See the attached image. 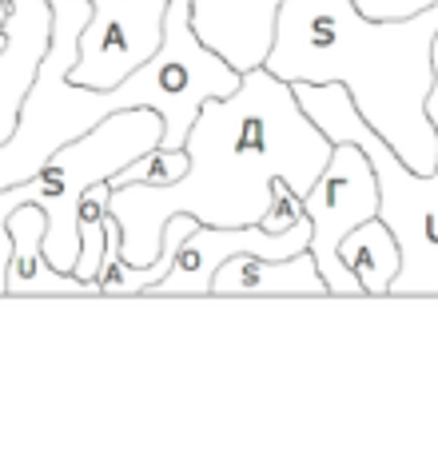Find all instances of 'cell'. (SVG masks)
<instances>
[{
    "mask_svg": "<svg viewBox=\"0 0 438 454\" xmlns=\"http://www.w3.org/2000/svg\"><path fill=\"white\" fill-rule=\"evenodd\" d=\"M438 0H355V8L375 20H399V16H415L423 8H434Z\"/></svg>",
    "mask_w": 438,
    "mask_h": 454,
    "instance_id": "obj_16",
    "label": "cell"
},
{
    "mask_svg": "<svg viewBox=\"0 0 438 454\" xmlns=\"http://www.w3.org/2000/svg\"><path fill=\"white\" fill-rule=\"evenodd\" d=\"M212 295H331L311 251L263 259L255 251L227 255L212 275Z\"/></svg>",
    "mask_w": 438,
    "mask_h": 454,
    "instance_id": "obj_11",
    "label": "cell"
},
{
    "mask_svg": "<svg viewBox=\"0 0 438 454\" xmlns=\"http://www.w3.org/2000/svg\"><path fill=\"white\" fill-rule=\"evenodd\" d=\"M164 136V120L156 108H120L96 120L88 132L76 140L60 144L52 156L44 160L36 176L20 184L0 188V295H4V271L8 255H12V239H8V212L20 204H36L44 212V259L56 271H72L80 255V231H76V207L92 184L112 180L124 164H132L140 152L156 148Z\"/></svg>",
    "mask_w": 438,
    "mask_h": 454,
    "instance_id": "obj_4",
    "label": "cell"
},
{
    "mask_svg": "<svg viewBox=\"0 0 438 454\" xmlns=\"http://www.w3.org/2000/svg\"><path fill=\"white\" fill-rule=\"evenodd\" d=\"M438 4L399 20H375L355 0H279L263 68L287 84H343L387 148L411 168L438 164L426 116L434 88Z\"/></svg>",
    "mask_w": 438,
    "mask_h": 454,
    "instance_id": "obj_2",
    "label": "cell"
},
{
    "mask_svg": "<svg viewBox=\"0 0 438 454\" xmlns=\"http://www.w3.org/2000/svg\"><path fill=\"white\" fill-rule=\"evenodd\" d=\"M307 212H303V196H295V192L287 188V184H275L271 192V204H267L263 220H259V227H267V231H291L295 223H303Z\"/></svg>",
    "mask_w": 438,
    "mask_h": 454,
    "instance_id": "obj_15",
    "label": "cell"
},
{
    "mask_svg": "<svg viewBox=\"0 0 438 454\" xmlns=\"http://www.w3.org/2000/svg\"><path fill=\"white\" fill-rule=\"evenodd\" d=\"M275 8L279 0H196L192 24L204 44H212L223 60L243 72L263 64L275 28Z\"/></svg>",
    "mask_w": 438,
    "mask_h": 454,
    "instance_id": "obj_9",
    "label": "cell"
},
{
    "mask_svg": "<svg viewBox=\"0 0 438 454\" xmlns=\"http://www.w3.org/2000/svg\"><path fill=\"white\" fill-rule=\"evenodd\" d=\"M184 168H188V152L184 148H148L140 152V156L132 160V164H124L116 176H112V188H124V184H172L184 176Z\"/></svg>",
    "mask_w": 438,
    "mask_h": 454,
    "instance_id": "obj_14",
    "label": "cell"
},
{
    "mask_svg": "<svg viewBox=\"0 0 438 454\" xmlns=\"http://www.w3.org/2000/svg\"><path fill=\"white\" fill-rule=\"evenodd\" d=\"M434 72H438V36H434Z\"/></svg>",
    "mask_w": 438,
    "mask_h": 454,
    "instance_id": "obj_17",
    "label": "cell"
},
{
    "mask_svg": "<svg viewBox=\"0 0 438 454\" xmlns=\"http://www.w3.org/2000/svg\"><path fill=\"white\" fill-rule=\"evenodd\" d=\"M8 239H12V255H8L4 271V295H92V283L76 279L72 271H56L44 259V212L36 204H20L8 212Z\"/></svg>",
    "mask_w": 438,
    "mask_h": 454,
    "instance_id": "obj_10",
    "label": "cell"
},
{
    "mask_svg": "<svg viewBox=\"0 0 438 454\" xmlns=\"http://www.w3.org/2000/svg\"><path fill=\"white\" fill-rule=\"evenodd\" d=\"M52 40V4L48 0H12L0 48V144L12 136L20 104L36 84V68Z\"/></svg>",
    "mask_w": 438,
    "mask_h": 454,
    "instance_id": "obj_8",
    "label": "cell"
},
{
    "mask_svg": "<svg viewBox=\"0 0 438 454\" xmlns=\"http://www.w3.org/2000/svg\"><path fill=\"white\" fill-rule=\"evenodd\" d=\"M307 243H311V220L295 223L291 231H267L259 223H243V227L196 223L184 235L168 275L144 295H212V275L227 255L255 251L263 259H287L295 251H307Z\"/></svg>",
    "mask_w": 438,
    "mask_h": 454,
    "instance_id": "obj_7",
    "label": "cell"
},
{
    "mask_svg": "<svg viewBox=\"0 0 438 454\" xmlns=\"http://www.w3.org/2000/svg\"><path fill=\"white\" fill-rule=\"evenodd\" d=\"M303 212L311 220L307 251H311L327 291L331 295H363L351 267L339 259L343 235L363 220H371V215H379V176L359 144L335 140L331 160L315 176L311 188L303 192Z\"/></svg>",
    "mask_w": 438,
    "mask_h": 454,
    "instance_id": "obj_5",
    "label": "cell"
},
{
    "mask_svg": "<svg viewBox=\"0 0 438 454\" xmlns=\"http://www.w3.org/2000/svg\"><path fill=\"white\" fill-rule=\"evenodd\" d=\"M335 140L303 112L295 88L263 64L243 68L235 92L207 96L188 128V168L172 184L112 188L108 215L120 227V255L132 271L156 263L164 223L188 212L212 227L259 223L275 184L303 196L331 160Z\"/></svg>",
    "mask_w": 438,
    "mask_h": 454,
    "instance_id": "obj_1",
    "label": "cell"
},
{
    "mask_svg": "<svg viewBox=\"0 0 438 454\" xmlns=\"http://www.w3.org/2000/svg\"><path fill=\"white\" fill-rule=\"evenodd\" d=\"M88 4L92 16L80 32V52L68 68V80L84 88H112L160 48L168 0H88Z\"/></svg>",
    "mask_w": 438,
    "mask_h": 454,
    "instance_id": "obj_6",
    "label": "cell"
},
{
    "mask_svg": "<svg viewBox=\"0 0 438 454\" xmlns=\"http://www.w3.org/2000/svg\"><path fill=\"white\" fill-rule=\"evenodd\" d=\"M303 112L331 140H351L367 152L379 176V220L395 231L403 251L391 295H438V164L431 172H411L387 140L355 112L343 84H291ZM426 116L438 132V76L426 96Z\"/></svg>",
    "mask_w": 438,
    "mask_h": 454,
    "instance_id": "obj_3",
    "label": "cell"
},
{
    "mask_svg": "<svg viewBox=\"0 0 438 454\" xmlns=\"http://www.w3.org/2000/svg\"><path fill=\"white\" fill-rule=\"evenodd\" d=\"M108 196H112V184L100 180L80 196L76 207V231H80V255L72 275L84 283H92V275L100 271V259H104V220H108Z\"/></svg>",
    "mask_w": 438,
    "mask_h": 454,
    "instance_id": "obj_13",
    "label": "cell"
},
{
    "mask_svg": "<svg viewBox=\"0 0 438 454\" xmlns=\"http://www.w3.org/2000/svg\"><path fill=\"white\" fill-rule=\"evenodd\" d=\"M339 259L351 267L363 295H391V283H395V275H399L403 251H399V239H395L391 227L379 220V215H371V220H363L359 227H351V231L343 235Z\"/></svg>",
    "mask_w": 438,
    "mask_h": 454,
    "instance_id": "obj_12",
    "label": "cell"
},
{
    "mask_svg": "<svg viewBox=\"0 0 438 454\" xmlns=\"http://www.w3.org/2000/svg\"><path fill=\"white\" fill-rule=\"evenodd\" d=\"M4 4H12V0H4Z\"/></svg>",
    "mask_w": 438,
    "mask_h": 454,
    "instance_id": "obj_18",
    "label": "cell"
}]
</instances>
